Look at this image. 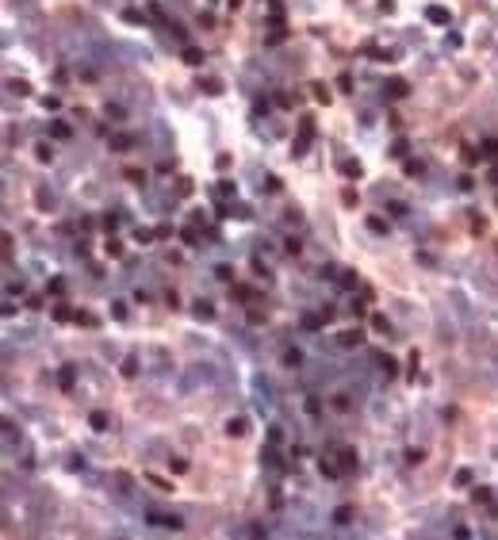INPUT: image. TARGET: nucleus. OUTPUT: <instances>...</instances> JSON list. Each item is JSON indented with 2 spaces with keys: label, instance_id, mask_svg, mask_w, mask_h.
<instances>
[{
  "label": "nucleus",
  "instance_id": "nucleus-1",
  "mask_svg": "<svg viewBox=\"0 0 498 540\" xmlns=\"http://www.w3.org/2000/svg\"><path fill=\"white\" fill-rule=\"evenodd\" d=\"M426 16L433 19V23H445V27H448V19H452V16H448V8H441V4H433V8H429Z\"/></svg>",
  "mask_w": 498,
  "mask_h": 540
},
{
  "label": "nucleus",
  "instance_id": "nucleus-2",
  "mask_svg": "<svg viewBox=\"0 0 498 540\" xmlns=\"http://www.w3.org/2000/svg\"><path fill=\"white\" fill-rule=\"evenodd\" d=\"M387 88H391V96H406V81H391Z\"/></svg>",
  "mask_w": 498,
  "mask_h": 540
},
{
  "label": "nucleus",
  "instance_id": "nucleus-3",
  "mask_svg": "<svg viewBox=\"0 0 498 540\" xmlns=\"http://www.w3.org/2000/svg\"><path fill=\"white\" fill-rule=\"evenodd\" d=\"M184 61H188V65H200L203 54H200V50H184Z\"/></svg>",
  "mask_w": 498,
  "mask_h": 540
},
{
  "label": "nucleus",
  "instance_id": "nucleus-4",
  "mask_svg": "<svg viewBox=\"0 0 498 540\" xmlns=\"http://www.w3.org/2000/svg\"><path fill=\"white\" fill-rule=\"evenodd\" d=\"M341 173H349V176H360V165H357V161H345V165H341Z\"/></svg>",
  "mask_w": 498,
  "mask_h": 540
}]
</instances>
